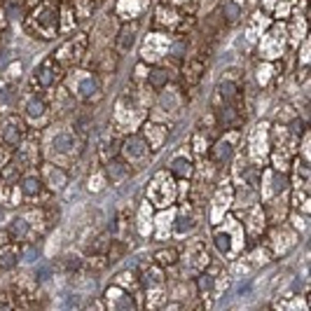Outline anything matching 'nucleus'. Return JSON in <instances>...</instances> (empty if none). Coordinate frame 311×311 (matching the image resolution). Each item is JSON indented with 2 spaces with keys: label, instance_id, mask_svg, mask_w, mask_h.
Here are the masks:
<instances>
[{
  "label": "nucleus",
  "instance_id": "f257e3e1",
  "mask_svg": "<svg viewBox=\"0 0 311 311\" xmlns=\"http://www.w3.org/2000/svg\"><path fill=\"white\" fill-rule=\"evenodd\" d=\"M218 124L225 131H229V129H239L241 124H244V117L237 112V108H234V103H222L218 108Z\"/></svg>",
  "mask_w": 311,
  "mask_h": 311
},
{
  "label": "nucleus",
  "instance_id": "f03ea898",
  "mask_svg": "<svg viewBox=\"0 0 311 311\" xmlns=\"http://www.w3.org/2000/svg\"><path fill=\"white\" fill-rule=\"evenodd\" d=\"M105 176L110 178V183H122V180H127L131 176V169L127 166V162L122 157H112L105 162Z\"/></svg>",
  "mask_w": 311,
  "mask_h": 311
},
{
  "label": "nucleus",
  "instance_id": "7ed1b4c3",
  "mask_svg": "<svg viewBox=\"0 0 311 311\" xmlns=\"http://www.w3.org/2000/svg\"><path fill=\"white\" fill-rule=\"evenodd\" d=\"M232 154H234V147H232V143H227V140H218V143H213L211 150H208V157H211V162H213L215 166H225L227 162H232Z\"/></svg>",
  "mask_w": 311,
  "mask_h": 311
},
{
  "label": "nucleus",
  "instance_id": "20e7f679",
  "mask_svg": "<svg viewBox=\"0 0 311 311\" xmlns=\"http://www.w3.org/2000/svg\"><path fill=\"white\" fill-rule=\"evenodd\" d=\"M35 19L47 28V31H52V35H54L56 28H59V10H56L54 5H43L35 12Z\"/></svg>",
  "mask_w": 311,
  "mask_h": 311
},
{
  "label": "nucleus",
  "instance_id": "39448f33",
  "mask_svg": "<svg viewBox=\"0 0 311 311\" xmlns=\"http://www.w3.org/2000/svg\"><path fill=\"white\" fill-rule=\"evenodd\" d=\"M43 173H45V178H47V180H43V183H47L52 189H61L63 185L68 183V173L63 171V169H59V166H54V164H45Z\"/></svg>",
  "mask_w": 311,
  "mask_h": 311
},
{
  "label": "nucleus",
  "instance_id": "423d86ee",
  "mask_svg": "<svg viewBox=\"0 0 311 311\" xmlns=\"http://www.w3.org/2000/svg\"><path fill=\"white\" fill-rule=\"evenodd\" d=\"M136 43V26L134 24H127L120 28L115 37V45H117V52H129V49L134 47Z\"/></svg>",
  "mask_w": 311,
  "mask_h": 311
},
{
  "label": "nucleus",
  "instance_id": "0eeeda50",
  "mask_svg": "<svg viewBox=\"0 0 311 311\" xmlns=\"http://www.w3.org/2000/svg\"><path fill=\"white\" fill-rule=\"evenodd\" d=\"M19 185H21V192H24L26 197H37L40 192H43V187H45L43 178L33 176V173H26V176L19 178Z\"/></svg>",
  "mask_w": 311,
  "mask_h": 311
},
{
  "label": "nucleus",
  "instance_id": "6e6552de",
  "mask_svg": "<svg viewBox=\"0 0 311 311\" xmlns=\"http://www.w3.org/2000/svg\"><path fill=\"white\" fill-rule=\"evenodd\" d=\"M7 234L12 239H17V241H26L31 237V222L26 218H14L10 222V227H7Z\"/></svg>",
  "mask_w": 311,
  "mask_h": 311
},
{
  "label": "nucleus",
  "instance_id": "1a4fd4ad",
  "mask_svg": "<svg viewBox=\"0 0 311 311\" xmlns=\"http://www.w3.org/2000/svg\"><path fill=\"white\" fill-rule=\"evenodd\" d=\"M147 85L152 87L154 92H162L166 85H169V70L162 66H154L147 70Z\"/></svg>",
  "mask_w": 311,
  "mask_h": 311
},
{
  "label": "nucleus",
  "instance_id": "9d476101",
  "mask_svg": "<svg viewBox=\"0 0 311 311\" xmlns=\"http://www.w3.org/2000/svg\"><path fill=\"white\" fill-rule=\"evenodd\" d=\"M171 171L178 180H187V178H192V173H195V166H192V162H189L187 157H173Z\"/></svg>",
  "mask_w": 311,
  "mask_h": 311
},
{
  "label": "nucleus",
  "instance_id": "9b49d317",
  "mask_svg": "<svg viewBox=\"0 0 311 311\" xmlns=\"http://www.w3.org/2000/svg\"><path fill=\"white\" fill-rule=\"evenodd\" d=\"M19 248H14V246H3L0 248V269L3 271H10V269H14L19 264Z\"/></svg>",
  "mask_w": 311,
  "mask_h": 311
},
{
  "label": "nucleus",
  "instance_id": "f8f14e48",
  "mask_svg": "<svg viewBox=\"0 0 311 311\" xmlns=\"http://www.w3.org/2000/svg\"><path fill=\"white\" fill-rule=\"evenodd\" d=\"M24 112H26L28 120H40V117L47 112V103H45V98L31 96L28 101H26V105H24Z\"/></svg>",
  "mask_w": 311,
  "mask_h": 311
},
{
  "label": "nucleus",
  "instance_id": "ddd939ff",
  "mask_svg": "<svg viewBox=\"0 0 311 311\" xmlns=\"http://www.w3.org/2000/svg\"><path fill=\"white\" fill-rule=\"evenodd\" d=\"M220 17H222V21H225L227 26L237 24L239 19H241V5L234 3V0H225L222 7H220Z\"/></svg>",
  "mask_w": 311,
  "mask_h": 311
},
{
  "label": "nucleus",
  "instance_id": "4468645a",
  "mask_svg": "<svg viewBox=\"0 0 311 311\" xmlns=\"http://www.w3.org/2000/svg\"><path fill=\"white\" fill-rule=\"evenodd\" d=\"M3 145H7V147H19L21 145V129H19V124L17 122H10V124H5V129H3Z\"/></svg>",
  "mask_w": 311,
  "mask_h": 311
},
{
  "label": "nucleus",
  "instance_id": "2eb2a0df",
  "mask_svg": "<svg viewBox=\"0 0 311 311\" xmlns=\"http://www.w3.org/2000/svg\"><path fill=\"white\" fill-rule=\"evenodd\" d=\"M35 77H37V82H40V87H45V89L54 87V82H56L54 63H52V61H45L43 66H40V68L35 70Z\"/></svg>",
  "mask_w": 311,
  "mask_h": 311
},
{
  "label": "nucleus",
  "instance_id": "dca6fc26",
  "mask_svg": "<svg viewBox=\"0 0 311 311\" xmlns=\"http://www.w3.org/2000/svg\"><path fill=\"white\" fill-rule=\"evenodd\" d=\"M178 250L176 248H169V246H164V248H157L154 250V262L159 264V267H171V264L178 262Z\"/></svg>",
  "mask_w": 311,
  "mask_h": 311
},
{
  "label": "nucleus",
  "instance_id": "f3484780",
  "mask_svg": "<svg viewBox=\"0 0 311 311\" xmlns=\"http://www.w3.org/2000/svg\"><path fill=\"white\" fill-rule=\"evenodd\" d=\"M218 92H220V96H222V101L225 103H237V98H239V94H241V89H239V85L237 82H220V87H218Z\"/></svg>",
  "mask_w": 311,
  "mask_h": 311
},
{
  "label": "nucleus",
  "instance_id": "a211bd4d",
  "mask_svg": "<svg viewBox=\"0 0 311 311\" xmlns=\"http://www.w3.org/2000/svg\"><path fill=\"white\" fill-rule=\"evenodd\" d=\"M115 293H117V299L112 302V306H115V309H127V311H134L136 309L134 297H131L127 290H120V288H115Z\"/></svg>",
  "mask_w": 311,
  "mask_h": 311
},
{
  "label": "nucleus",
  "instance_id": "6ab92c4d",
  "mask_svg": "<svg viewBox=\"0 0 311 311\" xmlns=\"http://www.w3.org/2000/svg\"><path fill=\"white\" fill-rule=\"evenodd\" d=\"M54 150H59V152H63V154L73 152L75 150V138L70 134H59L54 138Z\"/></svg>",
  "mask_w": 311,
  "mask_h": 311
},
{
  "label": "nucleus",
  "instance_id": "aec40b11",
  "mask_svg": "<svg viewBox=\"0 0 311 311\" xmlns=\"http://www.w3.org/2000/svg\"><path fill=\"white\" fill-rule=\"evenodd\" d=\"M195 286H197V293L208 295L211 290H213V286H215V276H213V274H206V271H204V274L197 276Z\"/></svg>",
  "mask_w": 311,
  "mask_h": 311
},
{
  "label": "nucleus",
  "instance_id": "412c9836",
  "mask_svg": "<svg viewBox=\"0 0 311 311\" xmlns=\"http://www.w3.org/2000/svg\"><path fill=\"white\" fill-rule=\"evenodd\" d=\"M213 246L218 248V253H222V255H229V250H232L229 234H225V232H213Z\"/></svg>",
  "mask_w": 311,
  "mask_h": 311
},
{
  "label": "nucleus",
  "instance_id": "4be33fe9",
  "mask_svg": "<svg viewBox=\"0 0 311 311\" xmlns=\"http://www.w3.org/2000/svg\"><path fill=\"white\" fill-rule=\"evenodd\" d=\"M96 89H98L96 77H85L80 82V94H82V98H89L92 94H96Z\"/></svg>",
  "mask_w": 311,
  "mask_h": 311
},
{
  "label": "nucleus",
  "instance_id": "5701e85b",
  "mask_svg": "<svg viewBox=\"0 0 311 311\" xmlns=\"http://www.w3.org/2000/svg\"><path fill=\"white\" fill-rule=\"evenodd\" d=\"M0 176L5 178L7 183H19L21 173H19V166L17 164H5V166H3V171H0Z\"/></svg>",
  "mask_w": 311,
  "mask_h": 311
},
{
  "label": "nucleus",
  "instance_id": "b1692460",
  "mask_svg": "<svg viewBox=\"0 0 311 311\" xmlns=\"http://www.w3.org/2000/svg\"><path fill=\"white\" fill-rule=\"evenodd\" d=\"M105 253H108V262H115V260H120V257L127 253V248H124V244L115 241V244H110V248L105 250Z\"/></svg>",
  "mask_w": 311,
  "mask_h": 311
},
{
  "label": "nucleus",
  "instance_id": "393cba45",
  "mask_svg": "<svg viewBox=\"0 0 311 311\" xmlns=\"http://www.w3.org/2000/svg\"><path fill=\"white\" fill-rule=\"evenodd\" d=\"M145 283H164V267H152L145 271Z\"/></svg>",
  "mask_w": 311,
  "mask_h": 311
},
{
  "label": "nucleus",
  "instance_id": "a878e982",
  "mask_svg": "<svg viewBox=\"0 0 311 311\" xmlns=\"http://www.w3.org/2000/svg\"><path fill=\"white\" fill-rule=\"evenodd\" d=\"M290 131H293L295 136H304L306 134V122L304 120H299V117H293V120H290Z\"/></svg>",
  "mask_w": 311,
  "mask_h": 311
},
{
  "label": "nucleus",
  "instance_id": "bb28decb",
  "mask_svg": "<svg viewBox=\"0 0 311 311\" xmlns=\"http://www.w3.org/2000/svg\"><path fill=\"white\" fill-rule=\"evenodd\" d=\"M185 47H187V43H185V40H180V43H173L171 54L173 56H183L185 54Z\"/></svg>",
  "mask_w": 311,
  "mask_h": 311
},
{
  "label": "nucleus",
  "instance_id": "cd10ccee",
  "mask_svg": "<svg viewBox=\"0 0 311 311\" xmlns=\"http://www.w3.org/2000/svg\"><path fill=\"white\" fill-rule=\"evenodd\" d=\"M257 178H260V173H257V171H253V169H250V171L246 173V180H248V185H250V187H253V185H257Z\"/></svg>",
  "mask_w": 311,
  "mask_h": 311
},
{
  "label": "nucleus",
  "instance_id": "c85d7f7f",
  "mask_svg": "<svg viewBox=\"0 0 311 311\" xmlns=\"http://www.w3.org/2000/svg\"><path fill=\"white\" fill-rule=\"evenodd\" d=\"M304 77H306V66H299V70H297V82H304Z\"/></svg>",
  "mask_w": 311,
  "mask_h": 311
}]
</instances>
